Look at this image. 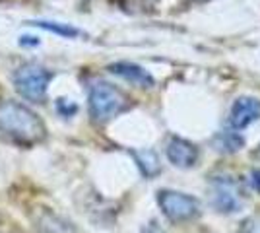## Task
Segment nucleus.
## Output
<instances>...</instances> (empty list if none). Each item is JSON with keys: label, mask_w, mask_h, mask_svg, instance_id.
Returning <instances> with one entry per match:
<instances>
[{"label": "nucleus", "mask_w": 260, "mask_h": 233, "mask_svg": "<svg viewBox=\"0 0 260 233\" xmlns=\"http://www.w3.org/2000/svg\"><path fill=\"white\" fill-rule=\"evenodd\" d=\"M241 233H260V216L256 218H249L243 223V231Z\"/></svg>", "instance_id": "12"}, {"label": "nucleus", "mask_w": 260, "mask_h": 233, "mask_svg": "<svg viewBox=\"0 0 260 233\" xmlns=\"http://www.w3.org/2000/svg\"><path fill=\"white\" fill-rule=\"evenodd\" d=\"M132 155H134L140 171L146 177H155L159 173L161 165H159V157H157L155 152H152V150H136V152H132Z\"/></svg>", "instance_id": "9"}, {"label": "nucleus", "mask_w": 260, "mask_h": 233, "mask_svg": "<svg viewBox=\"0 0 260 233\" xmlns=\"http://www.w3.org/2000/svg\"><path fill=\"white\" fill-rule=\"evenodd\" d=\"M142 233H165V231H163L157 223H150V225H146V227L142 229Z\"/></svg>", "instance_id": "15"}, {"label": "nucleus", "mask_w": 260, "mask_h": 233, "mask_svg": "<svg viewBox=\"0 0 260 233\" xmlns=\"http://www.w3.org/2000/svg\"><path fill=\"white\" fill-rule=\"evenodd\" d=\"M214 206L219 212H237L241 208V194L237 190V183L229 177L214 179Z\"/></svg>", "instance_id": "5"}, {"label": "nucleus", "mask_w": 260, "mask_h": 233, "mask_svg": "<svg viewBox=\"0 0 260 233\" xmlns=\"http://www.w3.org/2000/svg\"><path fill=\"white\" fill-rule=\"evenodd\" d=\"M126 105V97L115 86L107 82H98L89 91V113L93 121L105 122L119 115Z\"/></svg>", "instance_id": "2"}, {"label": "nucleus", "mask_w": 260, "mask_h": 233, "mask_svg": "<svg viewBox=\"0 0 260 233\" xmlns=\"http://www.w3.org/2000/svg\"><path fill=\"white\" fill-rule=\"evenodd\" d=\"M167 157L175 167H181V169H188L196 163L198 159V150L194 144L186 142L183 138H173L169 144H167Z\"/></svg>", "instance_id": "7"}, {"label": "nucleus", "mask_w": 260, "mask_h": 233, "mask_svg": "<svg viewBox=\"0 0 260 233\" xmlns=\"http://www.w3.org/2000/svg\"><path fill=\"white\" fill-rule=\"evenodd\" d=\"M260 119V101L254 97H239L231 107L229 122L235 130H243Z\"/></svg>", "instance_id": "6"}, {"label": "nucleus", "mask_w": 260, "mask_h": 233, "mask_svg": "<svg viewBox=\"0 0 260 233\" xmlns=\"http://www.w3.org/2000/svg\"><path fill=\"white\" fill-rule=\"evenodd\" d=\"M31 25L35 27H43V29H49L53 34L60 35V37H78L80 31L76 27L68 25V23H58V22H31Z\"/></svg>", "instance_id": "11"}, {"label": "nucleus", "mask_w": 260, "mask_h": 233, "mask_svg": "<svg viewBox=\"0 0 260 233\" xmlns=\"http://www.w3.org/2000/svg\"><path fill=\"white\" fill-rule=\"evenodd\" d=\"M109 70L113 74L120 76L122 80L134 84V86H140V88H152L153 86V76L148 70L138 66V64H132V62H115V64L109 66Z\"/></svg>", "instance_id": "8"}, {"label": "nucleus", "mask_w": 260, "mask_h": 233, "mask_svg": "<svg viewBox=\"0 0 260 233\" xmlns=\"http://www.w3.org/2000/svg\"><path fill=\"white\" fill-rule=\"evenodd\" d=\"M51 82V72L37 64H23L14 74V86L20 95L33 103H43L47 86Z\"/></svg>", "instance_id": "3"}, {"label": "nucleus", "mask_w": 260, "mask_h": 233, "mask_svg": "<svg viewBox=\"0 0 260 233\" xmlns=\"http://www.w3.org/2000/svg\"><path fill=\"white\" fill-rule=\"evenodd\" d=\"M0 130L27 146L37 144L47 136L43 121L29 107L16 101H0Z\"/></svg>", "instance_id": "1"}, {"label": "nucleus", "mask_w": 260, "mask_h": 233, "mask_svg": "<svg viewBox=\"0 0 260 233\" xmlns=\"http://www.w3.org/2000/svg\"><path fill=\"white\" fill-rule=\"evenodd\" d=\"M250 185H252V189L260 192V169H254L252 173H250Z\"/></svg>", "instance_id": "14"}, {"label": "nucleus", "mask_w": 260, "mask_h": 233, "mask_svg": "<svg viewBox=\"0 0 260 233\" xmlns=\"http://www.w3.org/2000/svg\"><path fill=\"white\" fill-rule=\"evenodd\" d=\"M58 111L62 113V115H66V117H70L72 113L76 111V105H72V103L68 105V101L66 99H60L58 101Z\"/></svg>", "instance_id": "13"}, {"label": "nucleus", "mask_w": 260, "mask_h": 233, "mask_svg": "<svg viewBox=\"0 0 260 233\" xmlns=\"http://www.w3.org/2000/svg\"><path fill=\"white\" fill-rule=\"evenodd\" d=\"M214 144L219 152H225V154H233L243 148L245 140L239 136L237 132H231V130H225V132H219L214 140Z\"/></svg>", "instance_id": "10"}, {"label": "nucleus", "mask_w": 260, "mask_h": 233, "mask_svg": "<svg viewBox=\"0 0 260 233\" xmlns=\"http://www.w3.org/2000/svg\"><path fill=\"white\" fill-rule=\"evenodd\" d=\"M157 202L163 214L171 222H188L200 214V204L194 196H188L177 190H161L157 194Z\"/></svg>", "instance_id": "4"}]
</instances>
